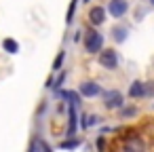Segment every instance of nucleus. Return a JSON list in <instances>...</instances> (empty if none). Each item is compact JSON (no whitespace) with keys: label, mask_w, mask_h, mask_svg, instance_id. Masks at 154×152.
<instances>
[{"label":"nucleus","mask_w":154,"mask_h":152,"mask_svg":"<svg viewBox=\"0 0 154 152\" xmlns=\"http://www.w3.org/2000/svg\"><path fill=\"white\" fill-rule=\"evenodd\" d=\"M103 42H106L103 40V34L97 28H91V30H87L82 34V47H85V51L89 55H97L103 49Z\"/></svg>","instance_id":"obj_1"},{"label":"nucleus","mask_w":154,"mask_h":152,"mask_svg":"<svg viewBox=\"0 0 154 152\" xmlns=\"http://www.w3.org/2000/svg\"><path fill=\"white\" fill-rule=\"evenodd\" d=\"M97 61H99V66L106 68V70H116L118 64H120V57H118V51H116V49L108 47V49H101V51L97 53Z\"/></svg>","instance_id":"obj_2"},{"label":"nucleus","mask_w":154,"mask_h":152,"mask_svg":"<svg viewBox=\"0 0 154 152\" xmlns=\"http://www.w3.org/2000/svg\"><path fill=\"white\" fill-rule=\"evenodd\" d=\"M101 99H103V108L106 110H118L125 106V95L118 91V89H108L101 93Z\"/></svg>","instance_id":"obj_3"},{"label":"nucleus","mask_w":154,"mask_h":152,"mask_svg":"<svg viewBox=\"0 0 154 152\" xmlns=\"http://www.w3.org/2000/svg\"><path fill=\"white\" fill-rule=\"evenodd\" d=\"M108 15L114 19H122L129 13V0H108Z\"/></svg>","instance_id":"obj_4"},{"label":"nucleus","mask_w":154,"mask_h":152,"mask_svg":"<svg viewBox=\"0 0 154 152\" xmlns=\"http://www.w3.org/2000/svg\"><path fill=\"white\" fill-rule=\"evenodd\" d=\"M78 93H80L82 97L93 99V97H99V95L103 93V89H101V85H99V82H95V80H85V82H80Z\"/></svg>","instance_id":"obj_5"},{"label":"nucleus","mask_w":154,"mask_h":152,"mask_svg":"<svg viewBox=\"0 0 154 152\" xmlns=\"http://www.w3.org/2000/svg\"><path fill=\"white\" fill-rule=\"evenodd\" d=\"M106 15H108V9L95 5V7L89 9V15H87V17H89V23H91L93 28H99V26L106 23Z\"/></svg>","instance_id":"obj_6"},{"label":"nucleus","mask_w":154,"mask_h":152,"mask_svg":"<svg viewBox=\"0 0 154 152\" xmlns=\"http://www.w3.org/2000/svg\"><path fill=\"white\" fill-rule=\"evenodd\" d=\"M110 38H112L116 45H122V42L129 38V28L122 26V23H116V26L110 30Z\"/></svg>","instance_id":"obj_7"},{"label":"nucleus","mask_w":154,"mask_h":152,"mask_svg":"<svg viewBox=\"0 0 154 152\" xmlns=\"http://www.w3.org/2000/svg\"><path fill=\"white\" fill-rule=\"evenodd\" d=\"M129 97H133V99H141V97H146V82H141V80H133L131 87H129Z\"/></svg>","instance_id":"obj_8"},{"label":"nucleus","mask_w":154,"mask_h":152,"mask_svg":"<svg viewBox=\"0 0 154 152\" xmlns=\"http://www.w3.org/2000/svg\"><path fill=\"white\" fill-rule=\"evenodd\" d=\"M76 125H78V116H76V104H70V123H68V135H70V137L76 133Z\"/></svg>","instance_id":"obj_9"},{"label":"nucleus","mask_w":154,"mask_h":152,"mask_svg":"<svg viewBox=\"0 0 154 152\" xmlns=\"http://www.w3.org/2000/svg\"><path fill=\"white\" fill-rule=\"evenodd\" d=\"M137 106H122V108H118V116L120 118H133V116H137Z\"/></svg>","instance_id":"obj_10"},{"label":"nucleus","mask_w":154,"mask_h":152,"mask_svg":"<svg viewBox=\"0 0 154 152\" xmlns=\"http://www.w3.org/2000/svg\"><path fill=\"white\" fill-rule=\"evenodd\" d=\"M2 49H5L7 53H17V51H19V42L13 40V38H5V40H2Z\"/></svg>","instance_id":"obj_11"},{"label":"nucleus","mask_w":154,"mask_h":152,"mask_svg":"<svg viewBox=\"0 0 154 152\" xmlns=\"http://www.w3.org/2000/svg\"><path fill=\"white\" fill-rule=\"evenodd\" d=\"M63 61H66V51H59L57 57H55V61H53V72H61Z\"/></svg>","instance_id":"obj_12"},{"label":"nucleus","mask_w":154,"mask_h":152,"mask_svg":"<svg viewBox=\"0 0 154 152\" xmlns=\"http://www.w3.org/2000/svg\"><path fill=\"white\" fill-rule=\"evenodd\" d=\"M30 150H45V152H49V150H51V146H49V144H45L40 137H36V139L30 144Z\"/></svg>","instance_id":"obj_13"},{"label":"nucleus","mask_w":154,"mask_h":152,"mask_svg":"<svg viewBox=\"0 0 154 152\" xmlns=\"http://www.w3.org/2000/svg\"><path fill=\"white\" fill-rule=\"evenodd\" d=\"M101 118L97 116V114H89V116H85V120H82V129H89V127H93V125H97Z\"/></svg>","instance_id":"obj_14"},{"label":"nucleus","mask_w":154,"mask_h":152,"mask_svg":"<svg viewBox=\"0 0 154 152\" xmlns=\"http://www.w3.org/2000/svg\"><path fill=\"white\" fill-rule=\"evenodd\" d=\"M78 146H80V139H74V137L59 144V148H63V150H74V148H78Z\"/></svg>","instance_id":"obj_15"},{"label":"nucleus","mask_w":154,"mask_h":152,"mask_svg":"<svg viewBox=\"0 0 154 152\" xmlns=\"http://www.w3.org/2000/svg\"><path fill=\"white\" fill-rule=\"evenodd\" d=\"M76 7H78V0H72L70 7H68V17H66L68 23H72V19H74V15H76Z\"/></svg>","instance_id":"obj_16"},{"label":"nucleus","mask_w":154,"mask_h":152,"mask_svg":"<svg viewBox=\"0 0 154 152\" xmlns=\"http://www.w3.org/2000/svg\"><path fill=\"white\" fill-rule=\"evenodd\" d=\"M63 82H66V72H61V74L57 76V80H53V89H59Z\"/></svg>","instance_id":"obj_17"},{"label":"nucleus","mask_w":154,"mask_h":152,"mask_svg":"<svg viewBox=\"0 0 154 152\" xmlns=\"http://www.w3.org/2000/svg\"><path fill=\"white\" fill-rule=\"evenodd\" d=\"M154 95V82H146V97Z\"/></svg>","instance_id":"obj_18"},{"label":"nucleus","mask_w":154,"mask_h":152,"mask_svg":"<svg viewBox=\"0 0 154 152\" xmlns=\"http://www.w3.org/2000/svg\"><path fill=\"white\" fill-rule=\"evenodd\" d=\"M82 34H85V32H80V30H78V32H76V36H74V42H78V40L82 38Z\"/></svg>","instance_id":"obj_19"},{"label":"nucleus","mask_w":154,"mask_h":152,"mask_svg":"<svg viewBox=\"0 0 154 152\" xmlns=\"http://www.w3.org/2000/svg\"><path fill=\"white\" fill-rule=\"evenodd\" d=\"M103 146H106V141H103V137H99V139H97V148H99V150H101V148H103Z\"/></svg>","instance_id":"obj_20"},{"label":"nucleus","mask_w":154,"mask_h":152,"mask_svg":"<svg viewBox=\"0 0 154 152\" xmlns=\"http://www.w3.org/2000/svg\"><path fill=\"white\" fill-rule=\"evenodd\" d=\"M148 2H150V7H154V0H148Z\"/></svg>","instance_id":"obj_21"},{"label":"nucleus","mask_w":154,"mask_h":152,"mask_svg":"<svg viewBox=\"0 0 154 152\" xmlns=\"http://www.w3.org/2000/svg\"><path fill=\"white\" fill-rule=\"evenodd\" d=\"M82 2H87V5H89V2H91V0H82Z\"/></svg>","instance_id":"obj_22"}]
</instances>
